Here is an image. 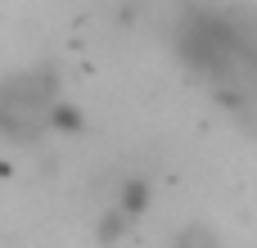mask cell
<instances>
[{"mask_svg":"<svg viewBox=\"0 0 257 248\" xmlns=\"http://www.w3.org/2000/svg\"><path fill=\"white\" fill-rule=\"evenodd\" d=\"M54 81L36 77V72H14L0 86V136L14 145H32L50 131L54 122Z\"/></svg>","mask_w":257,"mask_h":248,"instance_id":"cell-1","label":"cell"},{"mask_svg":"<svg viewBox=\"0 0 257 248\" xmlns=\"http://www.w3.org/2000/svg\"><path fill=\"white\" fill-rule=\"evenodd\" d=\"M149 181L145 176H126L122 185H117V199H113V212L122 217V221H136V217H145V208H149Z\"/></svg>","mask_w":257,"mask_h":248,"instance_id":"cell-2","label":"cell"},{"mask_svg":"<svg viewBox=\"0 0 257 248\" xmlns=\"http://www.w3.org/2000/svg\"><path fill=\"white\" fill-rule=\"evenodd\" d=\"M167 248H221V230L212 221H203V217H190V221H181L172 230Z\"/></svg>","mask_w":257,"mask_h":248,"instance_id":"cell-3","label":"cell"}]
</instances>
